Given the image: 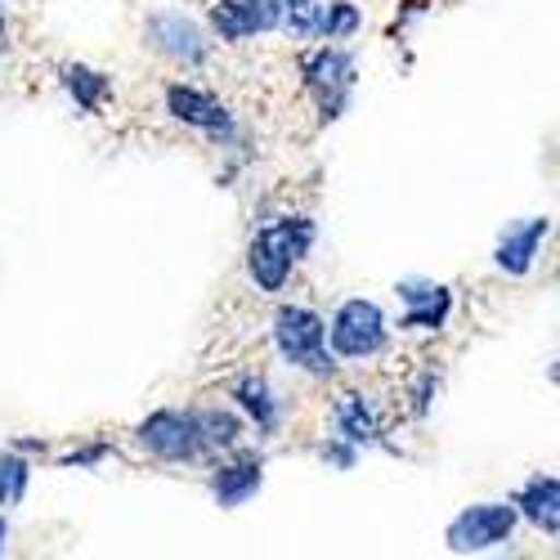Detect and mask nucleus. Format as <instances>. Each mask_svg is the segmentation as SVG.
<instances>
[{"label":"nucleus","mask_w":560,"mask_h":560,"mask_svg":"<svg viewBox=\"0 0 560 560\" xmlns=\"http://www.w3.org/2000/svg\"><path fill=\"white\" fill-rule=\"evenodd\" d=\"M162 113L175 126L202 135L211 149H220L229 158V171L220 175V184H224V189H233V179H238L247 171V162H252V135H247L243 117L233 113V104L220 100L211 85H198L189 77H175V81L162 85Z\"/></svg>","instance_id":"nucleus-1"},{"label":"nucleus","mask_w":560,"mask_h":560,"mask_svg":"<svg viewBox=\"0 0 560 560\" xmlns=\"http://www.w3.org/2000/svg\"><path fill=\"white\" fill-rule=\"evenodd\" d=\"M314 247H318V220L310 211H278L273 220H260L243 252L247 283L260 296L278 301L292 288L296 269L314 256Z\"/></svg>","instance_id":"nucleus-2"},{"label":"nucleus","mask_w":560,"mask_h":560,"mask_svg":"<svg viewBox=\"0 0 560 560\" xmlns=\"http://www.w3.org/2000/svg\"><path fill=\"white\" fill-rule=\"evenodd\" d=\"M296 77L305 100L314 104L318 126H337L350 108H354V90L363 81L359 55L341 40H310L301 45V59H296Z\"/></svg>","instance_id":"nucleus-3"},{"label":"nucleus","mask_w":560,"mask_h":560,"mask_svg":"<svg viewBox=\"0 0 560 560\" xmlns=\"http://www.w3.org/2000/svg\"><path fill=\"white\" fill-rule=\"evenodd\" d=\"M269 346L292 372L310 382H337L341 363L328 350V314L305 301H278L269 318Z\"/></svg>","instance_id":"nucleus-4"},{"label":"nucleus","mask_w":560,"mask_h":560,"mask_svg":"<svg viewBox=\"0 0 560 560\" xmlns=\"http://www.w3.org/2000/svg\"><path fill=\"white\" fill-rule=\"evenodd\" d=\"M395 346V328L382 301L372 296H346L328 314V350L341 368H363L386 359Z\"/></svg>","instance_id":"nucleus-5"},{"label":"nucleus","mask_w":560,"mask_h":560,"mask_svg":"<svg viewBox=\"0 0 560 560\" xmlns=\"http://www.w3.org/2000/svg\"><path fill=\"white\" fill-rule=\"evenodd\" d=\"M135 448L162 462V466H207L215 453L207 448L202 440V427H198V408H153L149 417L135 422Z\"/></svg>","instance_id":"nucleus-6"},{"label":"nucleus","mask_w":560,"mask_h":560,"mask_svg":"<svg viewBox=\"0 0 560 560\" xmlns=\"http://www.w3.org/2000/svg\"><path fill=\"white\" fill-rule=\"evenodd\" d=\"M144 45H149V50L162 63H171L184 77L207 72L211 59H215V40H211L207 23L198 14H189V10H179V5L149 10V19H144Z\"/></svg>","instance_id":"nucleus-7"},{"label":"nucleus","mask_w":560,"mask_h":560,"mask_svg":"<svg viewBox=\"0 0 560 560\" xmlns=\"http://www.w3.org/2000/svg\"><path fill=\"white\" fill-rule=\"evenodd\" d=\"M395 301H399V318H390V328L399 337H440V332H448L453 310H457L453 288L440 283V278H427V273L399 278Z\"/></svg>","instance_id":"nucleus-8"},{"label":"nucleus","mask_w":560,"mask_h":560,"mask_svg":"<svg viewBox=\"0 0 560 560\" xmlns=\"http://www.w3.org/2000/svg\"><path fill=\"white\" fill-rule=\"evenodd\" d=\"M516 529H521V516L511 502H471L448 521L444 547L453 556H485V551L506 547L516 538Z\"/></svg>","instance_id":"nucleus-9"},{"label":"nucleus","mask_w":560,"mask_h":560,"mask_svg":"<svg viewBox=\"0 0 560 560\" xmlns=\"http://www.w3.org/2000/svg\"><path fill=\"white\" fill-rule=\"evenodd\" d=\"M229 404L243 412L247 431H256L260 444H273L292 422V399L278 390L265 372H243V377L229 382Z\"/></svg>","instance_id":"nucleus-10"},{"label":"nucleus","mask_w":560,"mask_h":560,"mask_svg":"<svg viewBox=\"0 0 560 560\" xmlns=\"http://www.w3.org/2000/svg\"><path fill=\"white\" fill-rule=\"evenodd\" d=\"M202 23L215 45H252V40L278 32V23H283V0H211Z\"/></svg>","instance_id":"nucleus-11"},{"label":"nucleus","mask_w":560,"mask_h":560,"mask_svg":"<svg viewBox=\"0 0 560 560\" xmlns=\"http://www.w3.org/2000/svg\"><path fill=\"white\" fill-rule=\"evenodd\" d=\"M265 476H269V462L260 448H243V444L229 448V453L211 457V476H207L211 502L220 511H238L265 489Z\"/></svg>","instance_id":"nucleus-12"},{"label":"nucleus","mask_w":560,"mask_h":560,"mask_svg":"<svg viewBox=\"0 0 560 560\" xmlns=\"http://www.w3.org/2000/svg\"><path fill=\"white\" fill-rule=\"evenodd\" d=\"M332 435L350 440L359 453H372V448L399 453L395 440H390L386 412L377 408V399L363 395V390H341V395L332 399Z\"/></svg>","instance_id":"nucleus-13"},{"label":"nucleus","mask_w":560,"mask_h":560,"mask_svg":"<svg viewBox=\"0 0 560 560\" xmlns=\"http://www.w3.org/2000/svg\"><path fill=\"white\" fill-rule=\"evenodd\" d=\"M551 238V215H521V220H506L498 229V243H493V269L506 278H529L542 260V247Z\"/></svg>","instance_id":"nucleus-14"},{"label":"nucleus","mask_w":560,"mask_h":560,"mask_svg":"<svg viewBox=\"0 0 560 560\" xmlns=\"http://www.w3.org/2000/svg\"><path fill=\"white\" fill-rule=\"evenodd\" d=\"M506 502L516 506V516L529 529H538L547 542L560 538V480H556V471H534Z\"/></svg>","instance_id":"nucleus-15"},{"label":"nucleus","mask_w":560,"mask_h":560,"mask_svg":"<svg viewBox=\"0 0 560 560\" xmlns=\"http://www.w3.org/2000/svg\"><path fill=\"white\" fill-rule=\"evenodd\" d=\"M59 90L68 95V104L85 117H104V108L117 100V77L95 68V63H63L59 68Z\"/></svg>","instance_id":"nucleus-16"},{"label":"nucleus","mask_w":560,"mask_h":560,"mask_svg":"<svg viewBox=\"0 0 560 560\" xmlns=\"http://www.w3.org/2000/svg\"><path fill=\"white\" fill-rule=\"evenodd\" d=\"M198 427H202V440H207V448L215 457L229 453V448H238L247 440V422H243V412L233 404H198Z\"/></svg>","instance_id":"nucleus-17"},{"label":"nucleus","mask_w":560,"mask_h":560,"mask_svg":"<svg viewBox=\"0 0 560 560\" xmlns=\"http://www.w3.org/2000/svg\"><path fill=\"white\" fill-rule=\"evenodd\" d=\"M363 5L354 0H323V19H318V40H341L350 45L363 32Z\"/></svg>","instance_id":"nucleus-18"},{"label":"nucleus","mask_w":560,"mask_h":560,"mask_svg":"<svg viewBox=\"0 0 560 560\" xmlns=\"http://www.w3.org/2000/svg\"><path fill=\"white\" fill-rule=\"evenodd\" d=\"M32 489V457H23L19 448H0V511L23 506Z\"/></svg>","instance_id":"nucleus-19"},{"label":"nucleus","mask_w":560,"mask_h":560,"mask_svg":"<svg viewBox=\"0 0 560 560\" xmlns=\"http://www.w3.org/2000/svg\"><path fill=\"white\" fill-rule=\"evenodd\" d=\"M318 19H323V0H283V23H278V32L296 45H310V40H318Z\"/></svg>","instance_id":"nucleus-20"},{"label":"nucleus","mask_w":560,"mask_h":560,"mask_svg":"<svg viewBox=\"0 0 560 560\" xmlns=\"http://www.w3.org/2000/svg\"><path fill=\"white\" fill-rule=\"evenodd\" d=\"M440 390H444V372L440 368H422L408 386V417L412 422H431V412L440 404Z\"/></svg>","instance_id":"nucleus-21"},{"label":"nucleus","mask_w":560,"mask_h":560,"mask_svg":"<svg viewBox=\"0 0 560 560\" xmlns=\"http://www.w3.org/2000/svg\"><path fill=\"white\" fill-rule=\"evenodd\" d=\"M359 457H363V453H359L350 440H341V435H328V440L318 444V462L328 466V471H337V476L354 471V466H359Z\"/></svg>","instance_id":"nucleus-22"},{"label":"nucleus","mask_w":560,"mask_h":560,"mask_svg":"<svg viewBox=\"0 0 560 560\" xmlns=\"http://www.w3.org/2000/svg\"><path fill=\"white\" fill-rule=\"evenodd\" d=\"M113 453H117L113 440H90V444L72 448L68 457H59V466H63V471H95V466H104Z\"/></svg>","instance_id":"nucleus-23"},{"label":"nucleus","mask_w":560,"mask_h":560,"mask_svg":"<svg viewBox=\"0 0 560 560\" xmlns=\"http://www.w3.org/2000/svg\"><path fill=\"white\" fill-rule=\"evenodd\" d=\"M10 538H14V529H10V516H5V511H0V556L10 551Z\"/></svg>","instance_id":"nucleus-24"},{"label":"nucleus","mask_w":560,"mask_h":560,"mask_svg":"<svg viewBox=\"0 0 560 560\" xmlns=\"http://www.w3.org/2000/svg\"><path fill=\"white\" fill-rule=\"evenodd\" d=\"M10 45V19H5V10H0V50Z\"/></svg>","instance_id":"nucleus-25"},{"label":"nucleus","mask_w":560,"mask_h":560,"mask_svg":"<svg viewBox=\"0 0 560 560\" xmlns=\"http://www.w3.org/2000/svg\"><path fill=\"white\" fill-rule=\"evenodd\" d=\"M0 5H5V0H0Z\"/></svg>","instance_id":"nucleus-26"}]
</instances>
